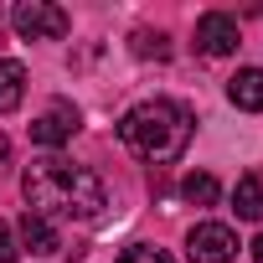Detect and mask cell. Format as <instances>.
I'll return each instance as SVG.
<instances>
[{"label":"cell","instance_id":"cell-1","mask_svg":"<svg viewBox=\"0 0 263 263\" xmlns=\"http://www.w3.org/2000/svg\"><path fill=\"white\" fill-rule=\"evenodd\" d=\"M21 196L26 212L36 217H78V222H98L108 206L103 181L88 165H67V160H31V171L21 176Z\"/></svg>","mask_w":263,"mask_h":263},{"label":"cell","instance_id":"cell-2","mask_svg":"<svg viewBox=\"0 0 263 263\" xmlns=\"http://www.w3.org/2000/svg\"><path fill=\"white\" fill-rule=\"evenodd\" d=\"M191 129H196V119H191L186 103H176V98H145V103H135L119 119V140H124L129 155H140L145 165H171V160L186 155Z\"/></svg>","mask_w":263,"mask_h":263},{"label":"cell","instance_id":"cell-3","mask_svg":"<svg viewBox=\"0 0 263 263\" xmlns=\"http://www.w3.org/2000/svg\"><path fill=\"white\" fill-rule=\"evenodd\" d=\"M11 21H16V31L26 42H62L72 31V16L62 6H47V0H26V6H16Z\"/></svg>","mask_w":263,"mask_h":263},{"label":"cell","instance_id":"cell-4","mask_svg":"<svg viewBox=\"0 0 263 263\" xmlns=\"http://www.w3.org/2000/svg\"><path fill=\"white\" fill-rule=\"evenodd\" d=\"M186 258L191 263H232L237 258V232L222 222H196L186 232Z\"/></svg>","mask_w":263,"mask_h":263},{"label":"cell","instance_id":"cell-5","mask_svg":"<svg viewBox=\"0 0 263 263\" xmlns=\"http://www.w3.org/2000/svg\"><path fill=\"white\" fill-rule=\"evenodd\" d=\"M78 108L67 103V98H57V103H47L36 119H31V145H47V150H57V145H67L72 135H78Z\"/></svg>","mask_w":263,"mask_h":263},{"label":"cell","instance_id":"cell-6","mask_svg":"<svg viewBox=\"0 0 263 263\" xmlns=\"http://www.w3.org/2000/svg\"><path fill=\"white\" fill-rule=\"evenodd\" d=\"M196 52H201V57H227V52H237V21L222 16V11H206V16L196 21Z\"/></svg>","mask_w":263,"mask_h":263},{"label":"cell","instance_id":"cell-7","mask_svg":"<svg viewBox=\"0 0 263 263\" xmlns=\"http://www.w3.org/2000/svg\"><path fill=\"white\" fill-rule=\"evenodd\" d=\"M227 98L248 114H263V67H237L227 78Z\"/></svg>","mask_w":263,"mask_h":263},{"label":"cell","instance_id":"cell-8","mask_svg":"<svg viewBox=\"0 0 263 263\" xmlns=\"http://www.w3.org/2000/svg\"><path fill=\"white\" fill-rule=\"evenodd\" d=\"M26 98V67L16 57H0V114H16Z\"/></svg>","mask_w":263,"mask_h":263},{"label":"cell","instance_id":"cell-9","mask_svg":"<svg viewBox=\"0 0 263 263\" xmlns=\"http://www.w3.org/2000/svg\"><path fill=\"white\" fill-rule=\"evenodd\" d=\"M21 242H26L31 253H42V258L62 248V237H57V227H52L47 217H36V212H26V217H21Z\"/></svg>","mask_w":263,"mask_h":263},{"label":"cell","instance_id":"cell-10","mask_svg":"<svg viewBox=\"0 0 263 263\" xmlns=\"http://www.w3.org/2000/svg\"><path fill=\"white\" fill-rule=\"evenodd\" d=\"M232 206L242 222H263V176H242L232 186Z\"/></svg>","mask_w":263,"mask_h":263},{"label":"cell","instance_id":"cell-11","mask_svg":"<svg viewBox=\"0 0 263 263\" xmlns=\"http://www.w3.org/2000/svg\"><path fill=\"white\" fill-rule=\"evenodd\" d=\"M181 196H186L191 206H217L222 186H217V176H206V171H191V176L181 181Z\"/></svg>","mask_w":263,"mask_h":263},{"label":"cell","instance_id":"cell-12","mask_svg":"<svg viewBox=\"0 0 263 263\" xmlns=\"http://www.w3.org/2000/svg\"><path fill=\"white\" fill-rule=\"evenodd\" d=\"M114 263H171V253H165V248H155V242H129Z\"/></svg>","mask_w":263,"mask_h":263},{"label":"cell","instance_id":"cell-13","mask_svg":"<svg viewBox=\"0 0 263 263\" xmlns=\"http://www.w3.org/2000/svg\"><path fill=\"white\" fill-rule=\"evenodd\" d=\"M135 57H171V42L160 36V31H135Z\"/></svg>","mask_w":263,"mask_h":263},{"label":"cell","instance_id":"cell-14","mask_svg":"<svg viewBox=\"0 0 263 263\" xmlns=\"http://www.w3.org/2000/svg\"><path fill=\"white\" fill-rule=\"evenodd\" d=\"M21 258V248H16V232L6 227V222H0V263H16Z\"/></svg>","mask_w":263,"mask_h":263},{"label":"cell","instance_id":"cell-15","mask_svg":"<svg viewBox=\"0 0 263 263\" xmlns=\"http://www.w3.org/2000/svg\"><path fill=\"white\" fill-rule=\"evenodd\" d=\"M0 165H11V145H6V135H0Z\"/></svg>","mask_w":263,"mask_h":263},{"label":"cell","instance_id":"cell-16","mask_svg":"<svg viewBox=\"0 0 263 263\" xmlns=\"http://www.w3.org/2000/svg\"><path fill=\"white\" fill-rule=\"evenodd\" d=\"M253 263H263V232H258V242H253Z\"/></svg>","mask_w":263,"mask_h":263}]
</instances>
